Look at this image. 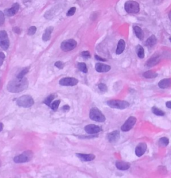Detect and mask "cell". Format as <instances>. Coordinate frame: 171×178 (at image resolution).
Segmentation results:
<instances>
[{"label": "cell", "mask_w": 171, "mask_h": 178, "mask_svg": "<svg viewBox=\"0 0 171 178\" xmlns=\"http://www.w3.org/2000/svg\"><path fill=\"white\" fill-rule=\"evenodd\" d=\"M60 103V100H56L55 101H54L53 103H52L50 107L52 108V110L54 111H56L58 110V107H59Z\"/></svg>", "instance_id": "cell-31"}, {"label": "cell", "mask_w": 171, "mask_h": 178, "mask_svg": "<svg viewBox=\"0 0 171 178\" xmlns=\"http://www.w3.org/2000/svg\"><path fill=\"white\" fill-rule=\"evenodd\" d=\"M159 145L161 147H166L169 144V140L166 137H162L159 140Z\"/></svg>", "instance_id": "cell-26"}, {"label": "cell", "mask_w": 171, "mask_h": 178, "mask_svg": "<svg viewBox=\"0 0 171 178\" xmlns=\"http://www.w3.org/2000/svg\"><path fill=\"white\" fill-rule=\"evenodd\" d=\"M3 123L0 122V131H1L2 130H3Z\"/></svg>", "instance_id": "cell-43"}, {"label": "cell", "mask_w": 171, "mask_h": 178, "mask_svg": "<svg viewBox=\"0 0 171 178\" xmlns=\"http://www.w3.org/2000/svg\"><path fill=\"white\" fill-rule=\"evenodd\" d=\"M62 110H63L64 112H67V111H68L69 110H70V106L68 105H64L63 106V107H62Z\"/></svg>", "instance_id": "cell-41"}, {"label": "cell", "mask_w": 171, "mask_h": 178, "mask_svg": "<svg viewBox=\"0 0 171 178\" xmlns=\"http://www.w3.org/2000/svg\"><path fill=\"white\" fill-rule=\"evenodd\" d=\"M90 118L92 120L96 122H104L106 117L97 107H92L90 111Z\"/></svg>", "instance_id": "cell-4"}, {"label": "cell", "mask_w": 171, "mask_h": 178, "mask_svg": "<svg viewBox=\"0 0 171 178\" xmlns=\"http://www.w3.org/2000/svg\"><path fill=\"white\" fill-rule=\"evenodd\" d=\"M0 47L3 50H7L10 47V40L7 32L4 30L0 31Z\"/></svg>", "instance_id": "cell-8"}, {"label": "cell", "mask_w": 171, "mask_h": 178, "mask_svg": "<svg viewBox=\"0 0 171 178\" xmlns=\"http://www.w3.org/2000/svg\"><path fill=\"white\" fill-rule=\"evenodd\" d=\"M133 29L136 36L137 37L139 40H142V39L144 38V34L141 28H140L139 26H135V27H133Z\"/></svg>", "instance_id": "cell-22"}, {"label": "cell", "mask_w": 171, "mask_h": 178, "mask_svg": "<svg viewBox=\"0 0 171 178\" xmlns=\"http://www.w3.org/2000/svg\"><path fill=\"white\" fill-rule=\"evenodd\" d=\"M59 84L62 86H74L78 84V80L74 77H64L60 80Z\"/></svg>", "instance_id": "cell-10"}, {"label": "cell", "mask_w": 171, "mask_h": 178, "mask_svg": "<svg viewBox=\"0 0 171 178\" xmlns=\"http://www.w3.org/2000/svg\"><path fill=\"white\" fill-rule=\"evenodd\" d=\"M84 129H85L86 133L88 134H96L102 131V128L94 124H90L86 125V126L84 127Z\"/></svg>", "instance_id": "cell-12"}, {"label": "cell", "mask_w": 171, "mask_h": 178, "mask_svg": "<svg viewBox=\"0 0 171 178\" xmlns=\"http://www.w3.org/2000/svg\"><path fill=\"white\" fill-rule=\"evenodd\" d=\"M107 105L114 109L124 110L129 107L130 104L126 101L120 100V99H112L106 102Z\"/></svg>", "instance_id": "cell-3"}, {"label": "cell", "mask_w": 171, "mask_h": 178, "mask_svg": "<svg viewBox=\"0 0 171 178\" xmlns=\"http://www.w3.org/2000/svg\"><path fill=\"white\" fill-rule=\"evenodd\" d=\"M160 62V58L158 56H155V57L151 58L150 59H149L147 61L146 66L147 67H153L157 65V64H159Z\"/></svg>", "instance_id": "cell-21"}, {"label": "cell", "mask_w": 171, "mask_h": 178, "mask_svg": "<svg viewBox=\"0 0 171 178\" xmlns=\"http://www.w3.org/2000/svg\"><path fill=\"white\" fill-rule=\"evenodd\" d=\"M125 47H126V43H125V42L123 40H120L118 43L116 53L117 54V55H120V54L122 53V52L124 51Z\"/></svg>", "instance_id": "cell-20"}, {"label": "cell", "mask_w": 171, "mask_h": 178, "mask_svg": "<svg viewBox=\"0 0 171 178\" xmlns=\"http://www.w3.org/2000/svg\"><path fill=\"white\" fill-rule=\"evenodd\" d=\"M19 5L18 3H15L12 5V8L10 9H5L4 10V14L6 16L8 17H12L14 15H16L18 12L19 11Z\"/></svg>", "instance_id": "cell-11"}, {"label": "cell", "mask_w": 171, "mask_h": 178, "mask_svg": "<svg viewBox=\"0 0 171 178\" xmlns=\"http://www.w3.org/2000/svg\"><path fill=\"white\" fill-rule=\"evenodd\" d=\"M5 54H4L3 52H0V66H2L3 63L4 62V60H5Z\"/></svg>", "instance_id": "cell-38"}, {"label": "cell", "mask_w": 171, "mask_h": 178, "mask_svg": "<svg viewBox=\"0 0 171 178\" xmlns=\"http://www.w3.org/2000/svg\"><path fill=\"white\" fill-rule=\"evenodd\" d=\"M170 42H171V38H170Z\"/></svg>", "instance_id": "cell-45"}, {"label": "cell", "mask_w": 171, "mask_h": 178, "mask_svg": "<svg viewBox=\"0 0 171 178\" xmlns=\"http://www.w3.org/2000/svg\"><path fill=\"white\" fill-rule=\"evenodd\" d=\"M136 53H137L138 57L140 58V59H143L144 58V49L141 45H138L136 46Z\"/></svg>", "instance_id": "cell-24"}, {"label": "cell", "mask_w": 171, "mask_h": 178, "mask_svg": "<svg viewBox=\"0 0 171 178\" xmlns=\"http://www.w3.org/2000/svg\"><path fill=\"white\" fill-rule=\"evenodd\" d=\"M36 30H37L36 27H35V26H32V27H30L29 29H28L27 34L29 35V36H33L34 34H35Z\"/></svg>", "instance_id": "cell-32"}, {"label": "cell", "mask_w": 171, "mask_h": 178, "mask_svg": "<svg viewBox=\"0 0 171 178\" xmlns=\"http://www.w3.org/2000/svg\"><path fill=\"white\" fill-rule=\"evenodd\" d=\"M98 89L101 91V92H107L108 88H107V86H106V84H98Z\"/></svg>", "instance_id": "cell-33"}, {"label": "cell", "mask_w": 171, "mask_h": 178, "mask_svg": "<svg viewBox=\"0 0 171 178\" xmlns=\"http://www.w3.org/2000/svg\"><path fill=\"white\" fill-rule=\"evenodd\" d=\"M77 46V42L73 39H69L62 42L60 45V48L64 51H70Z\"/></svg>", "instance_id": "cell-7"}, {"label": "cell", "mask_w": 171, "mask_h": 178, "mask_svg": "<svg viewBox=\"0 0 171 178\" xmlns=\"http://www.w3.org/2000/svg\"><path fill=\"white\" fill-rule=\"evenodd\" d=\"M5 22V14L3 12L0 11V26H2Z\"/></svg>", "instance_id": "cell-35"}, {"label": "cell", "mask_w": 171, "mask_h": 178, "mask_svg": "<svg viewBox=\"0 0 171 178\" xmlns=\"http://www.w3.org/2000/svg\"><path fill=\"white\" fill-rule=\"evenodd\" d=\"M53 30H54V27H52V26H49V27H47L46 29H45L44 33L43 34L42 36V40L44 42H47V41L50 40L51 34L52 33Z\"/></svg>", "instance_id": "cell-17"}, {"label": "cell", "mask_w": 171, "mask_h": 178, "mask_svg": "<svg viewBox=\"0 0 171 178\" xmlns=\"http://www.w3.org/2000/svg\"><path fill=\"white\" fill-rule=\"evenodd\" d=\"M54 65H55V66L56 67V68H58V69H63L64 67V63L62 62H60V61L56 62Z\"/></svg>", "instance_id": "cell-36"}, {"label": "cell", "mask_w": 171, "mask_h": 178, "mask_svg": "<svg viewBox=\"0 0 171 178\" xmlns=\"http://www.w3.org/2000/svg\"><path fill=\"white\" fill-rule=\"evenodd\" d=\"M124 10L128 14H137L140 12V5L137 1L130 0L125 3Z\"/></svg>", "instance_id": "cell-5"}, {"label": "cell", "mask_w": 171, "mask_h": 178, "mask_svg": "<svg viewBox=\"0 0 171 178\" xmlns=\"http://www.w3.org/2000/svg\"><path fill=\"white\" fill-rule=\"evenodd\" d=\"M168 16H169V18H170V19L171 20V11L170 12L169 14H168Z\"/></svg>", "instance_id": "cell-44"}, {"label": "cell", "mask_w": 171, "mask_h": 178, "mask_svg": "<svg viewBox=\"0 0 171 178\" xmlns=\"http://www.w3.org/2000/svg\"><path fill=\"white\" fill-rule=\"evenodd\" d=\"M81 55H82V57L86 58V59H87V58H90L91 57L90 53L88 51H82L81 53Z\"/></svg>", "instance_id": "cell-37"}, {"label": "cell", "mask_w": 171, "mask_h": 178, "mask_svg": "<svg viewBox=\"0 0 171 178\" xmlns=\"http://www.w3.org/2000/svg\"><path fill=\"white\" fill-rule=\"evenodd\" d=\"M76 8L75 7H72L71 8L70 10L68 11V12H67L66 16H72L74 15V14L76 13Z\"/></svg>", "instance_id": "cell-34"}, {"label": "cell", "mask_w": 171, "mask_h": 178, "mask_svg": "<svg viewBox=\"0 0 171 178\" xmlns=\"http://www.w3.org/2000/svg\"><path fill=\"white\" fill-rule=\"evenodd\" d=\"M77 67H78V68L79 69V70L81 71L82 72L85 73L88 72V68H87V66H86V64H85V63H83V62L78 63Z\"/></svg>", "instance_id": "cell-27"}, {"label": "cell", "mask_w": 171, "mask_h": 178, "mask_svg": "<svg viewBox=\"0 0 171 178\" xmlns=\"http://www.w3.org/2000/svg\"><path fill=\"white\" fill-rule=\"evenodd\" d=\"M136 122V118L134 116H130L127 119V120L125 121L124 124L121 127V130L122 131H128L130 130L133 129V127L135 126Z\"/></svg>", "instance_id": "cell-9"}, {"label": "cell", "mask_w": 171, "mask_h": 178, "mask_svg": "<svg viewBox=\"0 0 171 178\" xmlns=\"http://www.w3.org/2000/svg\"><path fill=\"white\" fill-rule=\"evenodd\" d=\"M76 156L82 162H90L95 159V155L93 154L76 153Z\"/></svg>", "instance_id": "cell-16"}, {"label": "cell", "mask_w": 171, "mask_h": 178, "mask_svg": "<svg viewBox=\"0 0 171 178\" xmlns=\"http://www.w3.org/2000/svg\"><path fill=\"white\" fill-rule=\"evenodd\" d=\"M54 99V95H49L48 97H46V98L45 99V100L44 101V103L45 104H46L47 106H49L50 107L52 102V100Z\"/></svg>", "instance_id": "cell-29"}, {"label": "cell", "mask_w": 171, "mask_h": 178, "mask_svg": "<svg viewBox=\"0 0 171 178\" xmlns=\"http://www.w3.org/2000/svg\"><path fill=\"white\" fill-rule=\"evenodd\" d=\"M147 149V145L145 143H140L135 149V153L138 157H141L146 152Z\"/></svg>", "instance_id": "cell-13"}, {"label": "cell", "mask_w": 171, "mask_h": 178, "mask_svg": "<svg viewBox=\"0 0 171 178\" xmlns=\"http://www.w3.org/2000/svg\"><path fill=\"white\" fill-rule=\"evenodd\" d=\"M120 131H118V130H116V131H112L108 134V140L109 141V142L110 143H116V142H118L120 139Z\"/></svg>", "instance_id": "cell-14"}, {"label": "cell", "mask_w": 171, "mask_h": 178, "mask_svg": "<svg viewBox=\"0 0 171 178\" xmlns=\"http://www.w3.org/2000/svg\"><path fill=\"white\" fill-rule=\"evenodd\" d=\"M95 69L99 73H104L108 72L111 69V67L108 65H106L101 63H97L95 66Z\"/></svg>", "instance_id": "cell-15"}, {"label": "cell", "mask_w": 171, "mask_h": 178, "mask_svg": "<svg viewBox=\"0 0 171 178\" xmlns=\"http://www.w3.org/2000/svg\"><path fill=\"white\" fill-rule=\"evenodd\" d=\"M17 105L19 107L28 108L32 107L34 104V100L32 96L29 95H24L21 96L16 100Z\"/></svg>", "instance_id": "cell-2"}, {"label": "cell", "mask_w": 171, "mask_h": 178, "mask_svg": "<svg viewBox=\"0 0 171 178\" xmlns=\"http://www.w3.org/2000/svg\"><path fill=\"white\" fill-rule=\"evenodd\" d=\"M33 153L32 151L27 150L25 152L22 153L20 155H17L14 158V162L17 164H21V163L28 162L32 159L33 157Z\"/></svg>", "instance_id": "cell-6"}, {"label": "cell", "mask_w": 171, "mask_h": 178, "mask_svg": "<svg viewBox=\"0 0 171 178\" xmlns=\"http://www.w3.org/2000/svg\"><path fill=\"white\" fill-rule=\"evenodd\" d=\"M166 106L168 108V109H171V101L166 102Z\"/></svg>", "instance_id": "cell-42"}, {"label": "cell", "mask_w": 171, "mask_h": 178, "mask_svg": "<svg viewBox=\"0 0 171 178\" xmlns=\"http://www.w3.org/2000/svg\"><path fill=\"white\" fill-rule=\"evenodd\" d=\"M157 42V39L156 38L155 36H151L150 37L147 39L146 42V45L147 47H152L155 45L156 43Z\"/></svg>", "instance_id": "cell-23"}, {"label": "cell", "mask_w": 171, "mask_h": 178, "mask_svg": "<svg viewBox=\"0 0 171 178\" xmlns=\"http://www.w3.org/2000/svg\"><path fill=\"white\" fill-rule=\"evenodd\" d=\"M28 87V80L27 78H19L16 77L8 84L7 90L11 93H19L26 90Z\"/></svg>", "instance_id": "cell-1"}, {"label": "cell", "mask_w": 171, "mask_h": 178, "mask_svg": "<svg viewBox=\"0 0 171 178\" xmlns=\"http://www.w3.org/2000/svg\"><path fill=\"white\" fill-rule=\"evenodd\" d=\"M95 58H96V60H98V61H102V62H106V60L104 59V58H102L101 57H100V56L96 55H95Z\"/></svg>", "instance_id": "cell-39"}, {"label": "cell", "mask_w": 171, "mask_h": 178, "mask_svg": "<svg viewBox=\"0 0 171 178\" xmlns=\"http://www.w3.org/2000/svg\"><path fill=\"white\" fill-rule=\"evenodd\" d=\"M159 87L161 89H166L171 87V78H166L159 81Z\"/></svg>", "instance_id": "cell-18"}, {"label": "cell", "mask_w": 171, "mask_h": 178, "mask_svg": "<svg viewBox=\"0 0 171 178\" xmlns=\"http://www.w3.org/2000/svg\"><path fill=\"white\" fill-rule=\"evenodd\" d=\"M143 76L148 79H152V78H155L158 76V73L155 72L153 71H147L146 72L144 73Z\"/></svg>", "instance_id": "cell-25"}, {"label": "cell", "mask_w": 171, "mask_h": 178, "mask_svg": "<svg viewBox=\"0 0 171 178\" xmlns=\"http://www.w3.org/2000/svg\"><path fill=\"white\" fill-rule=\"evenodd\" d=\"M116 168L119 170L121 171H125L128 170L130 167V165L128 163L125 162H117L116 163Z\"/></svg>", "instance_id": "cell-19"}, {"label": "cell", "mask_w": 171, "mask_h": 178, "mask_svg": "<svg viewBox=\"0 0 171 178\" xmlns=\"http://www.w3.org/2000/svg\"><path fill=\"white\" fill-rule=\"evenodd\" d=\"M13 31H14V32H16V33L18 34H19L21 33V29H19V27H14V29H13Z\"/></svg>", "instance_id": "cell-40"}, {"label": "cell", "mask_w": 171, "mask_h": 178, "mask_svg": "<svg viewBox=\"0 0 171 178\" xmlns=\"http://www.w3.org/2000/svg\"><path fill=\"white\" fill-rule=\"evenodd\" d=\"M152 112L154 114L156 115V116H164L165 115V113H164L163 111L159 109V108L157 107H153L152 108Z\"/></svg>", "instance_id": "cell-28"}, {"label": "cell", "mask_w": 171, "mask_h": 178, "mask_svg": "<svg viewBox=\"0 0 171 178\" xmlns=\"http://www.w3.org/2000/svg\"><path fill=\"white\" fill-rule=\"evenodd\" d=\"M28 70H29V68H25L24 69H23L22 70L20 71V72L18 73V75H17V77L19 78L24 77L25 74H26V73L28 72Z\"/></svg>", "instance_id": "cell-30"}]
</instances>
